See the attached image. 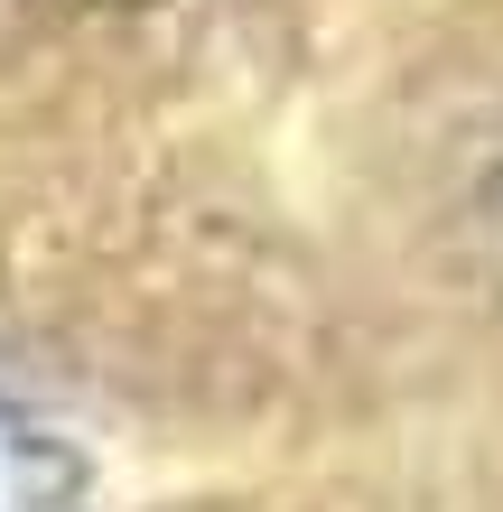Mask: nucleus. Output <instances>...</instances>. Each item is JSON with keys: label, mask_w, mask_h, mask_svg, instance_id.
Segmentation results:
<instances>
[{"label": "nucleus", "mask_w": 503, "mask_h": 512, "mask_svg": "<svg viewBox=\"0 0 503 512\" xmlns=\"http://www.w3.org/2000/svg\"><path fill=\"white\" fill-rule=\"evenodd\" d=\"M0 512H84V457L19 401H0Z\"/></svg>", "instance_id": "1"}, {"label": "nucleus", "mask_w": 503, "mask_h": 512, "mask_svg": "<svg viewBox=\"0 0 503 512\" xmlns=\"http://www.w3.org/2000/svg\"><path fill=\"white\" fill-rule=\"evenodd\" d=\"M494 205H503V159H494Z\"/></svg>", "instance_id": "2"}]
</instances>
